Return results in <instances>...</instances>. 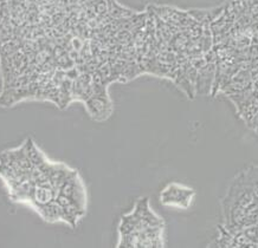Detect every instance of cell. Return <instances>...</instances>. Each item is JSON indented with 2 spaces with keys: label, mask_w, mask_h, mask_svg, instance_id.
<instances>
[{
  "label": "cell",
  "mask_w": 258,
  "mask_h": 248,
  "mask_svg": "<svg viewBox=\"0 0 258 248\" xmlns=\"http://www.w3.org/2000/svg\"><path fill=\"white\" fill-rule=\"evenodd\" d=\"M162 226H164L162 220L149 208L148 199L142 198L137 202L133 212L122 216L120 226H118V234L122 236L131 233L142 232L153 227Z\"/></svg>",
  "instance_id": "7a4b0ae2"
},
{
  "label": "cell",
  "mask_w": 258,
  "mask_h": 248,
  "mask_svg": "<svg viewBox=\"0 0 258 248\" xmlns=\"http://www.w3.org/2000/svg\"><path fill=\"white\" fill-rule=\"evenodd\" d=\"M195 196L196 192L191 187L172 182L162 189V192L160 193V202L167 207L187 209L192 205Z\"/></svg>",
  "instance_id": "3957f363"
},
{
  "label": "cell",
  "mask_w": 258,
  "mask_h": 248,
  "mask_svg": "<svg viewBox=\"0 0 258 248\" xmlns=\"http://www.w3.org/2000/svg\"><path fill=\"white\" fill-rule=\"evenodd\" d=\"M98 0H0V107L58 100L108 19Z\"/></svg>",
  "instance_id": "6da1fadb"
}]
</instances>
